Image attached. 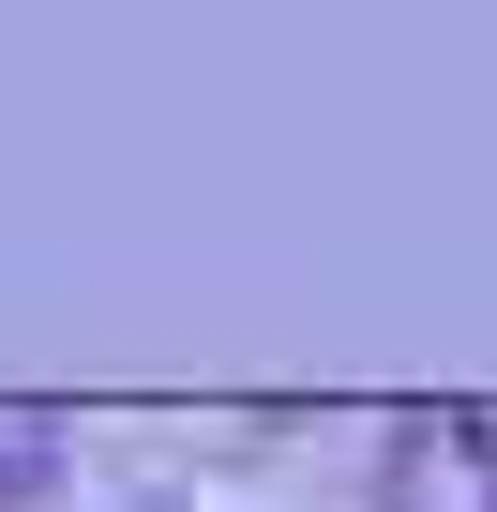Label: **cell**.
I'll return each mask as SVG.
<instances>
[{"label":"cell","mask_w":497,"mask_h":512,"mask_svg":"<svg viewBox=\"0 0 497 512\" xmlns=\"http://www.w3.org/2000/svg\"><path fill=\"white\" fill-rule=\"evenodd\" d=\"M46 467H61V407H0V512H16Z\"/></svg>","instance_id":"6da1fadb"}]
</instances>
